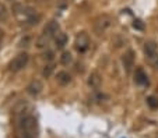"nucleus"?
<instances>
[{
    "mask_svg": "<svg viewBox=\"0 0 158 138\" xmlns=\"http://www.w3.org/2000/svg\"><path fill=\"white\" fill-rule=\"evenodd\" d=\"M60 31V25L56 20H51L48 24L45 25V28L42 30V34L39 35V38L36 39L35 42V46L38 49H45L48 48L49 42H51L52 39H55V36L59 34Z\"/></svg>",
    "mask_w": 158,
    "mask_h": 138,
    "instance_id": "1",
    "label": "nucleus"
},
{
    "mask_svg": "<svg viewBox=\"0 0 158 138\" xmlns=\"http://www.w3.org/2000/svg\"><path fill=\"white\" fill-rule=\"evenodd\" d=\"M21 138H35L38 134V121L32 114L23 116L18 124Z\"/></svg>",
    "mask_w": 158,
    "mask_h": 138,
    "instance_id": "2",
    "label": "nucleus"
},
{
    "mask_svg": "<svg viewBox=\"0 0 158 138\" xmlns=\"http://www.w3.org/2000/svg\"><path fill=\"white\" fill-rule=\"evenodd\" d=\"M144 54H146V61L150 67L154 70L158 69V46L152 41H147L144 43Z\"/></svg>",
    "mask_w": 158,
    "mask_h": 138,
    "instance_id": "3",
    "label": "nucleus"
},
{
    "mask_svg": "<svg viewBox=\"0 0 158 138\" xmlns=\"http://www.w3.org/2000/svg\"><path fill=\"white\" fill-rule=\"evenodd\" d=\"M114 25V18L110 17L108 14H102V15H98L94 21V32L97 35H102L105 34L110 27Z\"/></svg>",
    "mask_w": 158,
    "mask_h": 138,
    "instance_id": "4",
    "label": "nucleus"
},
{
    "mask_svg": "<svg viewBox=\"0 0 158 138\" xmlns=\"http://www.w3.org/2000/svg\"><path fill=\"white\" fill-rule=\"evenodd\" d=\"M28 60H30V56H28V53H25V52H21V53H18L17 56L13 59L9 63V70L13 73H18L21 71L23 69H25L28 64Z\"/></svg>",
    "mask_w": 158,
    "mask_h": 138,
    "instance_id": "5",
    "label": "nucleus"
},
{
    "mask_svg": "<svg viewBox=\"0 0 158 138\" xmlns=\"http://www.w3.org/2000/svg\"><path fill=\"white\" fill-rule=\"evenodd\" d=\"M134 60H136V56H134V52L131 50V49L126 50L125 53L122 54V57H120V61H122L123 70H125L126 74H130L131 70L134 69Z\"/></svg>",
    "mask_w": 158,
    "mask_h": 138,
    "instance_id": "6",
    "label": "nucleus"
},
{
    "mask_svg": "<svg viewBox=\"0 0 158 138\" xmlns=\"http://www.w3.org/2000/svg\"><path fill=\"white\" fill-rule=\"evenodd\" d=\"M74 48L77 52L80 53H84L87 49L89 48V36L87 32H78L77 36H76V41H74Z\"/></svg>",
    "mask_w": 158,
    "mask_h": 138,
    "instance_id": "7",
    "label": "nucleus"
},
{
    "mask_svg": "<svg viewBox=\"0 0 158 138\" xmlns=\"http://www.w3.org/2000/svg\"><path fill=\"white\" fill-rule=\"evenodd\" d=\"M134 82L140 87H146L148 85V75L143 69H137L134 73Z\"/></svg>",
    "mask_w": 158,
    "mask_h": 138,
    "instance_id": "8",
    "label": "nucleus"
},
{
    "mask_svg": "<svg viewBox=\"0 0 158 138\" xmlns=\"http://www.w3.org/2000/svg\"><path fill=\"white\" fill-rule=\"evenodd\" d=\"M101 82H102V78L99 75V73H97V71H93L88 75V78H87V84H88L89 88H93V89H97V88L101 87Z\"/></svg>",
    "mask_w": 158,
    "mask_h": 138,
    "instance_id": "9",
    "label": "nucleus"
},
{
    "mask_svg": "<svg viewBox=\"0 0 158 138\" xmlns=\"http://www.w3.org/2000/svg\"><path fill=\"white\" fill-rule=\"evenodd\" d=\"M42 89H44V84H42L39 80H34V81H31L27 87V92L32 96L39 95V93L42 92Z\"/></svg>",
    "mask_w": 158,
    "mask_h": 138,
    "instance_id": "10",
    "label": "nucleus"
},
{
    "mask_svg": "<svg viewBox=\"0 0 158 138\" xmlns=\"http://www.w3.org/2000/svg\"><path fill=\"white\" fill-rule=\"evenodd\" d=\"M69 42V36L64 32H59L56 36H55V46L56 49H64V46Z\"/></svg>",
    "mask_w": 158,
    "mask_h": 138,
    "instance_id": "11",
    "label": "nucleus"
},
{
    "mask_svg": "<svg viewBox=\"0 0 158 138\" xmlns=\"http://www.w3.org/2000/svg\"><path fill=\"white\" fill-rule=\"evenodd\" d=\"M56 81L59 85L66 87V85H69L70 82H72V75H70L67 71H59L56 74Z\"/></svg>",
    "mask_w": 158,
    "mask_h": 138,
    "instance_id": "12",
    "label": "nucleus"
},
{
    "mask_svg": "<svg viewBox=\"0 0 158 138\" xmlns=\"http://www.w3.org/2000/svg\"><path fill=\"white\" fill-rule=\"evenodd\" d=\"M73 61V56H72V53L70 52H63L62 53V56H60V63L63 64V66H69L70 63Z\"/></svg>",
    "mask_w": 158,
    "mask_h": 138,
    "instance_id": "13",
    "label": "nucleus"
},
{
    "mask_svg": "<svg viewBox=\"0 0 158 138\" xmlns=\"http://www.w3.org/2000/svg\"><path fill=\"white\" fill-rule=\"evenodd\" d=\"M55 71V64L51 63V64H46V66L44 67V70H42V77L45 78H49L52 75V73Z\"/></svg>",
    "mask_w": 158,
    "mask_h": 138,
    "instance_id": "14",
    "label": "nucleus"
},
{
    "mask_svg": "<svg viewBox=\"0 0 158 138\" xmlns=\"http://www.w3.org/2000/svg\"><path fill=\"white\" fill-rule=\"evenodd\" d=\"M147 105L151 109H157L158 108V98H155V96H148V98H147Z\"/></svg>",
    "mask_w": 158,
    "mask_h": 138,
    "instance_id": "15",
    "label": "nucleus"
},
{
    "mask_svg": "<svg viewBox=\"0 0 158 138\" xmlns=\"http://www.w3.org/2000/svg\"><path fill=\"white\" fill-rule=\"evenodd\" d=\"M133 28L137 31H143L144 28H146V25H144V22L141 21V20H134L133 21Z\"/></svg>",
    "mask_w": 158,
    "mask_h": 138,
    "instance_id": "16",
    "label": "nucleus"
},
{
    "mask_svg": "<svg viewBox=\"0 0 158 138\" xmlns=\"http://www.w3.org/2000/svg\"><path fill=\"white\" fill-rule=\"evenodd\" d=\"M6 18H7V10L3 4H0V21H2V20H6Z\"/></svg>",
    "mask_w": 158,
    "mask_h": 138,
    "instance_id": "17",
    "label": "nucleus"
},
{
    "mask_svg": "<svg viewBox=\"0 0 158 138\" xmlns=\"http://www.w3.org/2000/svg\"><path fill=\"white\" fill-rule=\"evenodd\" d=\"M7 2H14V0H7Z\"/></svg>",
    "mask_w": 158,
    "mask_h": 138,
    "instance_id": "18",
    "label": "nucleus"
},
{
    "mask_svg": "<svg viewBox=\"0 0 158 138\" xmlns=\"http://www.w3.org/2000/svg\"><path fill=\"white\" fill-rule=\"evenodd\" d=\"M0 46H2V41H0Z\"/></svg>",
    "mask_w": 158,
    "mask_h": 138,
    "instance_id": "19",
    "label": "nucleus"
}]
</instances>
